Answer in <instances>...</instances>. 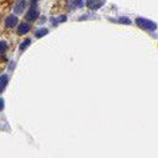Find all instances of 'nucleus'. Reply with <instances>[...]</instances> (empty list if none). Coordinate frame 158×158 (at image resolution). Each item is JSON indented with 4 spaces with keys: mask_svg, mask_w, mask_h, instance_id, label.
Returning <instances> with one entry per match:
<instances>
[{
    "mask_svg": "<svg viewBox=\"0 0 158 158\" xmlns=\"http://www.w3.org/2000/svg\"><path fill=\"white\" fill-rule=\"evenodd\" d=\"M116 21H117V22H121V23H125V25H130V23H131V20H130L128 17H125V16L118 17Z\"/></svg>",
    "mask_w": 158,
    "mask_h": 158,
    "instance_id": "6e6552de",
    "label": "nucleus"
},
{
    "mask_svg": "<svg viewBox=\"0 0 158 158\" xmlns=\"http://www.w3.org/2000/svg\"><path fill=\"white\" fill-rule=\"evenodd\" d=\"M105 4V0H86V5L91 10H98Z\"/></svg>",
    "mask_w": 158,
    "mask_h": 158,
    "instance_id": "7ed1b4c3",
    "label": "nucleus"
},
{
    "mask_svg": "<svg viewBox=\"0 0 158 158\" xmlns=\"http://www.w3.org/2000/svg\"><path fill=\"white\" fill-rule=\"evenodd\" d=\"M74 4L80 7V6H83V0H74Z\"/></svg>",
    "mask_w": 158,
    "mask_h": 158,
    "instance_id": "f8f14e48",
    "label": "nucleus"
},
{
    "mask_svg": "<svg viewBox=\"0 0 158 158\" xmlns=\"http://www.w3.org/2000/svg\"><path fill=\"white\" fill-rule=\"evenodd\" d=\"M38 16V9L36 6V4H32V6L30 7V10L27 11V15H26V19L30 20V21H33L36 20Z\"/></svg>",
    "mask_w": 158,
    "mask_h": 158,
    "instance_id": "f03ea898",
    "label": "nucleus"
},
{
    "mask_svg": "<svg viewBox=\"0 0 158 158\" xmlns=\"http://www.w3.org/2000/svg\"><path fill=\"white\" fill-rule=\"evenodd\" d=\"M2 109H4V100L0 99V110H2Z\"/></svg>",
    "mask_w": 158,
    "mask_h": 158,
    "instance_id": "ddd939ff",
    "label": "nucleus"
},
{
    "mask_svg": "<svg viewBox=\"0 0 158 158\" xmlns=\"http://www.w3.org/2000/svg\"><path fill=\"white\" fill-rule=\"evenodd\" d=\"M30 31V25L28 23H21L20 27H19V33L20 35H25Z\"/></svg>",
    "mask_w": 158,
    "mask_h": 158,
    "instance_id": "39448f33",
    "label": "nucleus"
},
{
    "mask_svg": "<svg viewBox=\"0 0 158 158\" xmlns=\"http://www.w3.org/2000/svg\"><path fill=\"white\" fill-rule=\"evenodd\" d=\"M136 25L143 30H147V31H154L157 28V23L151 21V20H147V19H143V17H137L136 19Z\"/></svg>",
    "mask_w": 158,
    "mask_h": 158,
    "instance_id": "f257e3e1",
    "label": "nucleus"
},
{
    "mask_svg": "<svg viewBox=\"0 0 158 158\" xmlns=\"http://www.w3.org/2000/svg\"><path fill=\"white\" fill-rule=\"evenodd\" d=\"M31 1H32V4H36V1H37V0H31Z\"/></svg>",
    "mask_w": 158,
    "mask_h": 158,
    "instance_id": "4468645a",
    "label": "nucleus"
},
{
    "mask_svg": "<svg viewBox=\"0 0 158 158\" xmlns=\"http://www.w3.org/2000/svg\"><path fill=\"white\" fill-rule=\"evenodd\" d=\"M6 84H7V75H1L0 77V93L5 89Z\"/></svg>",
    "mask_w": 158,
    "mask_h": 158,
    "instance_id": "423d86ee",
    "label": "nucleus"
},
{
    "mask_svg": "<svg viewBox=\"0 0 158 158\" xmlns=\"http://www.w3.org/2000/svg\"><path fill=\"white\" fill-rule=\"evenodd\" d=\"M6 48H7L6 43L1 41V42H0V54H4V53H5V51H6Z\"/></svg>",
    "mask_w": 158,
    "mask_h": 158,
    "instance_id": "9b49d317",
    "label": "nucleus"
},
{
    "mask_svg": "<svg viewBox=\"0 0 158 158\" xmlns=\"http://www.w3.org/2000/svg\"><path fill=\"white\" fill-rule=\"evenodd\" d=\"M47 32H48L47 28H41V30H38V31L36 32V36H37V37H43Z\"/></svg>",
    "mask_w": 158,
    "mask_h": 158,
    "instance_id": "1a4fd4ad",
    "label": "nucleus"
},
{
    "mask_svg": "<svg viewBox=\"0 0 158 158\" xmlns=\"http://www.w3.org/2000/svg\"><path fill=\"white\" fill-rule=\"evenodd\" d=\"M30 43H31V41H30L28 38H27V40H25V41L22 42V44L20 46V51H23V49H25V48H26V47H27Z\"/></svg>",
    "mask_w": 158,
    "mask_h": 158,
    "instance_id": "9d476101",
    "label": "nucleus"
},
{
    "mask_svg": "<svg viewBox=\"0 0 158 158\" xmlns=\"http://www.w3.org/2000/svg\"><path fill=\"white\" fill-rule=\"evenodd\" d=\"M5 25H6V27H14L15 25H17V17L14 15H10L5 20Z\"/></svg>",
    "mask_w": 158,
    "mask_h": 158,
    "instance_id": "20e7f679",
    "label": "nucleus"
},
{
    "mask_svg": "<svg viewBox=\"0 0 158 158\" xmlns=\"http://www.w3.org/2000/svg\"><path fill=\"white\" fill-rule=\"evenodd\" d=\"M25 4H26V0H20L19 2H17V5H16V7H15V12H21L22 10H23V7H25Z\"/></svg>",
    "mask_w": 158,
    "mask_h": 158,
    "instance_id": "0eeeda50",
    "label": "nucleus"
}]
</instances>
